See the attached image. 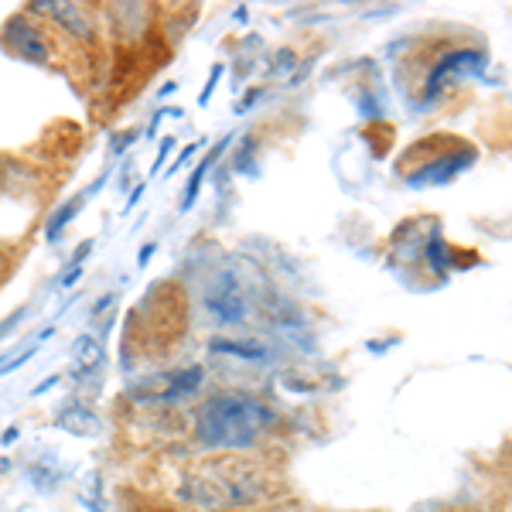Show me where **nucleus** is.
Listing matches in <instances>:
<instances>
[{
    "instance_id": "f257e3e1",
    "label": "nucleus",
    "mask_w": 512,
    "mask_h": 512,
    "mask_svg": "<svg viewBox=\"0 0 512 512\" xmlns=\"http://www.w3.org/2000/svg\"><path fill=\"white\" fill-rule=\"evenodd\" d=\"M270 492H274V482L267 478V472L243 458L205 461L181 485V499L212 512L260 506L270 499Z\"/></svg>"
},
{
    "instance_id": "f03ea898",
    "label": "nucleus",
    "mask_w": 512,
    "mask_h": 512,
    "mask_svg": "<svg viewBox=\"0 0 512 512\" xmlns=\"http://www.w3.org/2000/svg\"><path fill=\"white\" fill-rule=\"evenodd\" d=\"M274 427V414L253 396L222 393L212 396L195 414V441L212 451H243L263 441Z\"/></svg>"
}]
</instances>
